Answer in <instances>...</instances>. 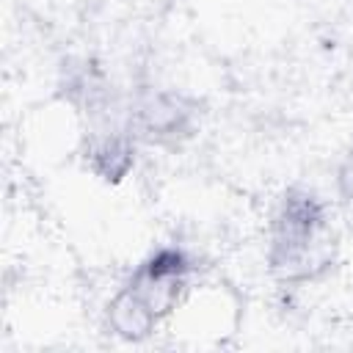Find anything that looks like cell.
Masks as SVG:
<instances>
[{"mask_svg": "<svg viewBox=\"0 0 353 353\" xmlns=\"http://www.w3.org/2000/svg\"><path fill=\"white\" fill-rule=\"evenodd\" d=\"M265 265L279 284L290 287L320 281L334 270L336 232L317 190L292 185L279 196L268 223Z\"/></svg>", "mask_w": 353, "mask_h": 353, "instance_id": "1", "label": "cell"}, {"mask_svg": "<svg viewBox=\"0 0 353 353\" xmlns=\"http://www.w3.org/2000/svg\"><path fill=\"white\" fill-rule=\"evenodd\" d=\"M193 273L196 262L182 245L168 243L149 251L108 301L105 328L124 342L149 339L182 303Z\"/></svg>", "mask_w": 353, "mask_h": 353, "instance_id": "2", "label": "cell"}, {"mask_svg": "<svg viewBox=\"0 0 353 353\" xmlns=\"http://www.w3.org/2000/svg\"><path fill=\"white\" fill-rule=\"evenodd\" d=\"M127 127L138 143L182 146L201 127V102L176 88H143L124 105Z\"/></svg>", "mask_w": 353, "mask_h": 353, "instance_id": "3", "label": "cell"}, {"mask_svg": "<svg viewBox=\"0 0 353 353\" xmlns=\"http://www.w3.org/2000/svg\"><path fill=\"white\" fill-rule=\"evenodd\" d=\"M94 124L85 132L83 141V157L85 165L105 182H121L135 168L138 141L124 119V105H119L110 113H102L91 119Z\"/></svg>", "mask_w": 353, "mask_h": 353, "instance_id": "4", "label": "cell"}, {"mask_svg": "<svg viewBox=\"0 0 353 353\" xmlns=\"http://www.w3.org/2000/svg\"><path fill=\"white\" fill-rule=\"evenodd\" d=\"M334 182H336V193H339V199L347 201V204H353V141L347 143V149H345L342 157H339Z\"/></svg>", "mask_w": 353, "mask_h": 353, "instance_id": "5", "label": "cell"}]
</instances>
